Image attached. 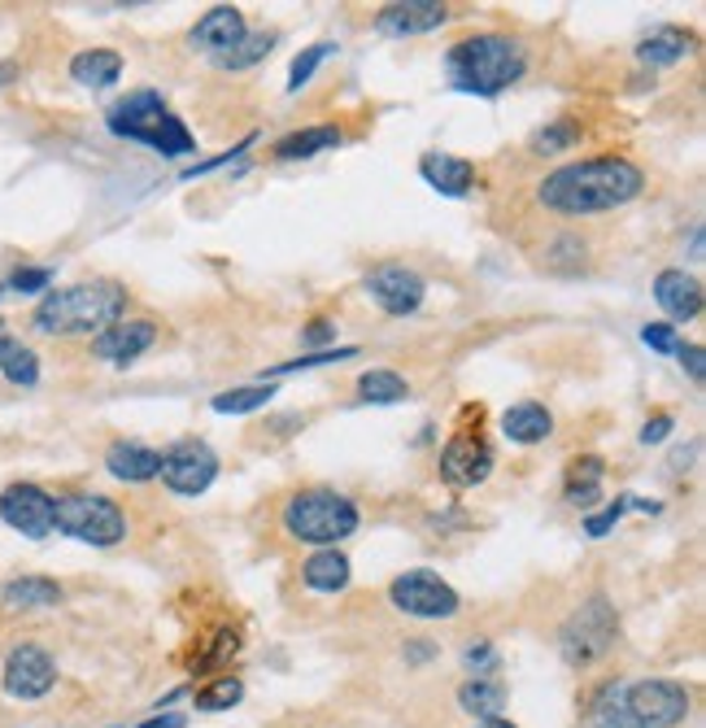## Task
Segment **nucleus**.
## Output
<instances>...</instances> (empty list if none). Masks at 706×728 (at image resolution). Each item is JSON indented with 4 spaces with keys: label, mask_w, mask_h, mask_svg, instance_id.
I'll list each match as a JSON object with an SVG mask.
<instances>
[{
    "label": "nucleus",
    "mask_w": 706,
    "mask_h": 728,
    "mask_svg": "<svg viewBox=\"0 0 706 728\" xmlns=\"http://www.w3.org/2000/svg\"><path fill=\"white\" fill-rule=\"evenodd\" d=\"M641 192H646V170L632 157H624V153L567 162V166L550 170L537 184V201L545 210H554V214H567V219H588V214L619 210V206L637 201Z\"/></svg>",
    "instance_id": "f257e3e1"
},
{
    "label": "nucleus",
    "mask_w": 706,
    "mask_h": 728,
    "mask_svg": "<svg viewBox=\"0 0 706 728\" xmlns=\"http://www.w3.org/2000/svg\"><path fill=\"white\" fill-rule=\"evenodd\" d=\"M690 716V690L681 681H610L588 707L593 728H676Z\"/></svg>",
    "instance_id": "f03ea898"
},
{
    "label": "nucleus",
    "mask_w": 706,
    "mask_h": 728,
    "mask_svg": "<svg viewBox=\"0 0 706 728\" xmlns=\"http://www.w3.org/2000/svg\"><path fill=\"white\" fill-rule=\"evenodd\" d=\"M122 315H126V288H118L114 279H84L44 293V301L31 315V328L44 337H101Z\"/></svg>",
    "instance_id": "7ed1b4c3"
},
{
    "label": "nucleus",
    "mask_w": 706,
    "mask_h": 728,
    "mask_svg": "<svg viewBox=\"0 0 706 728\" xmlns=\"http://www.w3.org/2000/svg\"><path fill=\"white\" fill-rule=\"evenodd\" d=\"M528 70V53L515 35H497V31H484V35H467L459 40L450 53H445V75L459 92L467 97H501L506 88H515Z\"/></svg>",
    "instance_id": "20e7f679"
},
{
    "label": "nucleus",
    "mask_w": 706,
    "mask_h": 728,
    "mask_svg": "<svg viewBox=\"0 0 706 728\" xmlns=\"http://www.w3.org/2000/svg\"><path fill=\"white\" fill-rule=\"evenodd\" d=\"M106 126H110L114 135H122V140L148 144V148L162 153V157H188V153H197L192 131L184 126L179 114L166 110L162 92H153V88H140V92L122 97L114 110L106 114Z\"/></svg>",
    "instance_id": "39448f33"
},
{
    "label": "nucleus",
    "mask_w": 706,
    "mask_h": 728,
    "mask_svg": "<svg viewBox=\"0 0 706 728\" xmlns=\"http://www.w3.org/2000/svg\"><path fill=\"white\" fill-rule=\"evenodd\" d=\"M357 506H353L345 493L337 488H301L284 501V532L301 545H315V550H328V545H341L345 537L357 532Z\"/></svg>",
    "instance_id": "423d86ee"
},
{
    "label": "nucleus",
    "mask_w": 706,
    "mask_h": 728,
    "mask_svg": "<svg viewBox=\"0 0 706 728\" xmlns=\"http://www.w3.org/2000/svg\"><path fill=\"white\" fill-rule=\"evenodd\" d=\"M619 641V615L610 607L606 594H593L581 607L567 615V624L559 628V650H563V663L567 668H593L602 663Z\"/></svg>",
    "instance_id": "0eeeda50"
},
{
    "label": "nucleus",
    "mask_w": 706,
    "mask_h": 728,
    "mask_svg": "<svg viewBox=\"0 0 706 728\" xmlns=\"http://www.w3.org/2000/svg\"><path fill=\"white\" fill-rule=\"evenodd\" d=\"M53 510H57V528L84 545L106 550L126 537V515L106 493H62V497H53Z\"/></svg>",
    "instance_id": "6e6552de"
},
{
    "label": "nucleus",
    "mask_w": 706,
    "mask_h": 728,
    "mask_svg": "<svg viewBox=\"0 0 706 728\" xmlns=\"http://www.w3.org/2000/svg\"><path fill=\"white\" fill-rule=\"evenodd\" d=\"M388 603L401 610V615H410V619H454L463 610L459 589L450 581H441L437 572H428V567H415V572L393 576Z\"/></svg>",
    "instance_id": "1a4fd4ad"
},
{
    "label": "nucleus",
    "mask_w": 706,
    "mask_h": 728,
    "mask_svg": "<svg viewBox=\"0 0 706 728\" xmlns=\"http://www.w3.org/2000/svg\"><path fill=\"white\" fill-rule=\"evenodd\" d=\"M437 472H441V481L450 488H475L488 481V472H493V445H488V437L479 432V415H475V423H463V428L445 441Z\"/></svg>",
    "instance_id": "9d476101"
},
{
    "label": "nucleus",
    "mask_w": 706,
    "mask_h": 728,
    "mask_svg": "<svg viewBox=\"0 0 706 728\" xmlns=\"http://www.w3.org/2000/svg\"><path fill=\"white\" fill-rule=\"evenodd\" d=\"M162 485L179 497H197L214 485L219 476V454L206 445V441H179L162 454Z\"/></svg>",
    "instance_id": "9b49d317"
},
{
    "label": "nucleus",
    "mask_w": 706,
    "mask_h": 728,
    "mask_svg": "<svg viewBox=\"0 0 706 728\" xmlns=\"http://www.w3.org/2000/svg\"><path fill=\"white\" fill-rule=\"evenodd\" d=\"M362 288H366V297H371L384 315H393V319L415 315V310L423 306V297H428L423 275L410 271V266H401V262H384V266H375V271L362 279Z\"/></svg>",
    "instance_id": "f8f14e48"
},
{
    "label": "nucleus",
    "mask_w": 706,
    "mask_h": 728,
    "mask_svg": "<svg viewBox=\"0 0 706 728\" xmlns=\"http://www.w3.org/2000/svg\"><path fill=\"white\" fill-rule=\"evenodd\" d=\"M0 685H4V694H9V698L35 703V698L53 694V685H57V663H53V654H48L44 646L22 641V646H13V650H9V659H4Z\"/></svg>",
    "instance_id": "ddd939ff"
},
{
    "label": "nucleus",
    "mask_w": 706,
    "mask_h": 728,
    "mask_svg": "<svg viewBox=\"0 0 706 728\" xmlns=\"http://www.w3.org/2000/svg\"><path fill=\"white\" fill-rule=\"evenodd\" d=\"M0 519H4L13 532L40 541V537H48V532L57 528L53 493L40 488V485H31V481H18V485H9L4 493H0Z\"/></svg>",
    "instance_id": "4468645a"
},
{
    "label": "nucleus",
    "mask_w": 706,
    "mask_h": 728,
    "mask_svg": "<svg viewBox=\"0 0 706 728\" xmlns=\"http://www.w3.org/2000/svg\"><path fill=\"white\" fill-rule=\"evenodd\" d=\"M445 22H450V4H441V0H397V4H384L375 13V31L393 35V40L428 35V31L445 26Z\"/></svg>",
    "instance_id": "2eb2a0df"
},
{
    "label": "nucleus",
    "mask_w": 706,
    "mask_h": 728,
    "mask_svg": "<svg viewBox=\"0 0 706 728\" xmlns=\"http://www.w3.org/2000/svg\"><path fill=\"white\" fill-rule=\"evenodd\" d=\"M153 341H157V323H153V319H118L101 337H92V354H97L101 363L126 366V363H135Z\"/></svg>",
    "instance_id": "dca6fc26"
},
{
    "label": "nucleus",
    "mask_w": 706,
    "mask_h": 728,
    "mask_svg": "<svg viewBox=\"0 0 706 728\" xmlns=\"http://www.w3.org/2000/svg\"><path fill=\"white\" fill-rule=\"evenodd\" d=\"M654 301L663 306V315L672 323H690L703 315V284L694 275H685L681 266H668L654 275Z\"/></svg>",
    "instance_id": "f3484780"
},
{
    "label": "nucleus",
    "mask_w": 706,
    "mask_h": 728,
    "mask_svg": "<svg viewBox=\"0 0 706 728\" xmlns=\"http://www.w3.org/2000/svg\"><path fill=\"white\" fill-rule=\"evenodd\" d=\"M244 35H249L244 13H240L235 4H214L206 18H197V26L188 31V44L201 48V53H214V57H219V53L235 48Z\"/></svg>",
    "instance_id": "a211bd4d"
},
{
    "label": "nucleus",
    "mask_w": 706,
    "mask_h": 728,
    "mask_svg": "<svg viewBox=\"0 0 706 728\" xmlns=\"http://www.w3.org/2000/svg\"><path fill=\"white\" fill-rule=\"evenodd\" d=\"M419 175L441 197H467L471 188H475V166H471L467 157H454V153H441V148L419 157Z\"/></svg>",
    "instance_id": "6ab92c4d"
},
{
    "label": "nucleus",
    "mask_w": 706,
    "mask_h": 728,
    "mask_svg": "<svg viewBox=\"0 0 706 728\" xmlns=\"http://www.w3.org/2000/svg\"><path fill=\"white\" fill-rule=\"evenodd\" d=\"M106 472L114 481H122V485H144V481H153L162 472V454L140 445V441H114L106 450Z\"/></svg>",
    "instance_id": "aec40b11"
},
{
    "label": "nucleus",
    "mask_w": 706,
    "mask_h": 728,
    "mask_svg": "<svg viewBox=\"0 0 706 728\" xmlns=\"http://www.w3.org/2000/svg\"><path fill=\"white\" fill-rule=\"evenodd\" d=\"M301 581H306L315 594H345L353 581V567L337 545H328V550H315V554L301 563Z\"/></svg>",
    "instance_id": "412c9836"
},
{
    "label": "nucleus",
    "mask_w": 706,
    "mask_h": 728,
    "mask_svg": "<svg viewBox=\"0 0 706 728\" xmlns=\"http://www.w3.org/2000/svg\"><path fill=\"white\" fill-rule=\"evenodd\" d=\"M554 432V415L541 401H519L501 415V437L515 445H541Z\"/></svg>",
    "instance_id": "4be33fe9"
},
{
    "label": "nucleus",
    "mask_w": 706,
    "mask_h": 728,
    "mask_svg": "<svg viewBox=\"0 0 706 728\" xmlns=\"http://www.w3.org/2000/svg\"><path fill=\"white\" fill-rule=\"evenodd\" d=\"M345 144V131L332 126V122H319V126H306V131H293L275 144V157L279 162H306L315 153H328V148H341Z\"/></svg>",
    "instance_id": "5701e85b"
},
{
    "label": "nucleus",
    "mask_w": 706,
    "mask_h": 728,
    "mask_svg": "<svg viewBox=\"0 0 706 728\" xmlns=\"http://www.w3.org/2000/svg\"><path fill=\"white\" fill-rule=\"evenodd\" d=\"M70 79L79 88H110L122 79V57L114 48H84L70 57Z\"/></svg>",
    "instance_id": "b1692460"
},
{
    "label": "nucleus",
    "mask_w": 706,
    "mask_h": 728,
    "mask_svg": "<svg viewBox=\"0 0 706 728\" xmlns=\"http://www.w3.org/2000/svg\"><path fill=\"white\" fill-rule=\"evenodd\" d=\"M62 598H66L62 585L48 581V576H18V581H9L0 589V603L9 610H44V607H57Z\"/></svg>",
    "instance_id": "393cba45"
},
{
    "label": "nucleus",
    "mask_w": 706,
    "mask_h": 728,
    "mask_svg": "<svg viewBox=\"0 0 706 728\" xmlns=\"http://www.w3.org/2000/svg\"><path fill=\"white\" fill-rule=\"evenodd\" d=\"M690 53H694V35L681 31V26H663V31H654L650 40L637 44V57H641L646 66H654V70L676 66V62H685Z\"/></svg>",
    "instance_id": "a878e982"
},
{
    "label": "nucleus",
    "mask_w": 706,
    "mask_h": 728,
    "mask_svg": "<svg viewBox=\"0 0 706 728\" xmlns=\"http://www.w3.org/2000/svg\"><path fill=\"white\" fill-rule=\"evenodd\" d=\"M602 476H606V463L597 454H581L567 463V476H563V497L572 506H593L602 497Z\"/></svg>",
    "instance_id": "bb28decb"
},
{
    "label": "nucleus",
    "mask_w": 706,
    "mask_h": 728,
    "mask_svg": "<svg viewBox=\"0 0 706 728\" xmlns=\"http://www.w3.org/2000/svg\"><path fill=\"white\" fill-rule=\"evenodd\" d=\"M459 707L475 720H493L506 707V685L497 676H471L467 685H459Z\"/></svg>",
    "instance_id": "cd10ccee"
},
{
    "label": "nucleus",
    "mask_w": 706,
    "mask_h": 728,
    "mask_svg": "<svg viewBox=\"0 0 706 728\" xmlns=\"http://www.w3.org/2000/svg\"><path fill=\"white\" fill-rule=\"evenodd\" d=\"M357 397L371 401V406H393V401H406L410 397V384L397 371H388V366H371L357 379Z\"/></svg>",
    "instance_id": "c85d7f7f"
},
{
    "label": "nucleus",
    "mask_w": 706,
    "mask_h": 728,
    "mask_svg": "<svg viewBox=\"0 0 706 728\" xmlns=\"http://www.w3.org/2000/svg\"><path fill=\"white\" fill-rule=\"evenodd\" d=\"M279 44V35L275 31H257V35H244L235 48H228V53H219L214 57V66L219 70H249V66H257L262 57H271V48Z\"/></svg>",
    "instance_id": "c756f323"
},
{
    "label": "nucleus",
    "mask_w": 706,
    "mask_h": 728,
    "mask_svg": "<svg viewBox=\"0 0 706 728\" xmlns=\"http://www.w3.org/2000/svg\"><path fill=\"white\" fill-rule=\"evenodd\" d=\"M275 401V384H240V388H228V393H219L214 397V410L219 415H253V410H262V406H271Z\"/></svg>",
    "instance_id": "7c9ffc66"
},
{
    "label": "nucleus",
    "mask_w": 706,
    "mask_h": 728,
    "mask_svg": "<svg viewBox=\"0 0 706 728\" xmlns=\"http://www.w3.org/2000/svg\"><path fill=\"white\" fill-rule=\"evenodd\" d=\"M244 698V681L240 676H214L210 685H201V690H192V707L197 712H232L235 703Z\"/></svg>",
    "instance_id": "2f4dec72"
},
{
    "label": "nucleus",
    "mask_w": 706,
    "mask_h": 728,
    "mask_svg": "<svg viewBox=\"0 0 706 728\" xmlns=\"http://www.w3.org/2000/svg\"><path fill=\"white\" fill-rule=\"evenodd\" d=\"M332 53H337V44H332V40H319V44L301 48V53L293 57V70H288V92H301V88L315 79V70H319Z\"/></svg>",
    "instance_id": "473e14b6"
},
{
    "label": "nucleus",
    "mask_w": 706,
    "mask_h": 728,
    "mask_svg": "<svg viewBox=\"0 0 706 728\" xmlns=\"http://www.w3.org/2000/svg\"><path fill=\"white\" fill-rule=\"evenodd\" d=\"M0 371H4V379L18 384V388H35V384H40V359H35V350H26V345H9V354L0 359Z\"/></svg>",
    "instance_id": "72a5a7b5"
},
{
    "label": "nucleus",
    "mask_w": 706,
    "mask_h": 728,
    "mask_svg": "<svg viewBox=\"0 0 706 728\" xmlns=\"http://www.w3.org/2000/svg\"><path fill=\"white\" fill-rule=\"evenodd\" d=\"M576 140H581V131H576V122L572 119H559L550 122V126H541L537 135H532V153L537 157H550V153H563V148H576Z\"/></svg>",
    "instance_id": "f704fd0d"
},
{
    "label": "nucleus",
    "mask_w": 706,
    "mask_h": 728,
    "mask_svg": "<svg viewBox=\"0 0 706 728\" xmlns=\"http://www.w3.org/2000/svg\"><path fill=\"white\" fill-rule=\"evenodd\" d=\"M350 359H357V350H353V345H341V350H319V354H301V359H288V363L271 366L266 375H271V379H279V375H297V371H310V366L350 363ZM266 375H262V379H266Z\"/></svg>",
    "instance_id": "c9c22d12"
},
{
    "label": "nucleus",
    "mask_w": 706,
    "mask_h": 728,
    "mask_svg": "<svg viewBox=\"0 0 706 728\" xmlns=\"http://www.w3.org/2000/svg\"><path fill=\"white\" fill-rule=\"evenodd\" d=\"M628 506H632V493H624V497H615V501H610L606 510H597V515H588V519H585V532H588V537H593V541H597V537H606V532H610V528H615V523L624 519V510H628Z\"/></svg>",
    "instance_id": "e433bc0d"
},
{
    "label": "nucleus",
    "mask_w": 706,
    "mask_h": 728,
    "mask_svg": "<svg viewBox=\"0 0 706 728\" xmlns=\"http://www.w3.org/2000/svg\"><path fill=\"white\" fill-rule=\"evenodd\" d=\"M48 284H53V271L48 266H22V271L9 275L4 288H13V293H44Z\"/></svg>",
    "instance_id": "4c0bfd02"
},
{
    "label": "nucleus",
    "mask_w": 706,
    "mask_h": 728,
    "mask_svg": "<svg viewBox=\"0 0 706 728\" xmlns=\"http://www.w3.org/2000/svg\"><path fill=\"white\" fill-rule=\"evenodd\" d=\"M641 341H646L650 350H659V354H676V350H681V337H676L672 323H646V328H641Z\"/></svg>",
    "instance_id": "58836bf2"
},
{
    "label": "nucleus",
    "mask_w": 706,
    "mask_h": 728,
    "mask_svg": "<svg viewBox=\"0 0 706 728\" xmlns=\"http://www.w3.org/2000/svg\"><path fill=\"white\" fill-rule=\"evenodd\" d=\"M463 663H467L471 676H493V672H497V650H493L488 641H475V646H467Z\"/></svg>",
    "instance_id": "ea45409f"
},
{
    "label": "nucleus",
    "mask_w": 706,
    "mask_h": 728,
    "mask_svg": "<svg viewBox=\"0 0 706 728\" xmlns=\"http://www.w3.org/2000/svg\"><path fill=\"white\" fill-rule=\"evenodd\" d=\"M332 341H337V323H332V319H315V323L301 332V345H306L310 354H319V350L332 345Z\"/></svg>",
    "instance_id": "a19ab883"
},
{
    "label": "nucleus",
    "mask_w": 706,
    "mask_h": 728,
    "mask_svg": "<svg viewBox=\"0 0 706 728\" xmlns=\"http://www.w3.org/2000/svg\"><path fill=\"white\" fill-rule=\"evenodd\" d=\"M253 140H257V135H244V140H240V144H235V148H232V153H219V157H210V162H201V166H192V170H184V184H192V179H201V175H210V170H219V166H228V162H232V157H240V153H244V148H249Z\"/></svg>",
    "instance_id": "79ce46f5"
},
{
    "label": "nucleus",
    "mask_w": 706,
    "mask_h": 728,
    "mask_svg": "<svg viewBox=\"0 0 706 728\" xmlns=\"http://www.w3.org/2000/svg\"><path fill=\"white\" fill-rule=\"evenodd\" d=\"M676 359H681V366H685V371L694 375V384H703V379H706V354H703V345H685V341H681Z\"/></svg>",
    "instance_id": "37998d69"
},
{
    "label": "nucleus",
    "mask_w": 706,
    "mask_h": 728,
    "mask_svg": "<svg viewBox=\"0 0 706 728\" xmlns=\"http://www.w3.org/2000/svg\"><path fill=\"white\" fill-rule=\"evenodd\" d=\"M672 437V415H650L646 419V428H641V445H659V441H668Z\"/></svg>",
    "instance_id": "c03bdc74"
},
{
    "label": "nucleus",
    "mask_w": 706,
    "mask_h": 728,
    "mask_svg": "<svg viewBox=\"0 0 706 728\" xmlns=\"http://www.w3.org/2000/svg\"><path fill=\"white\" fill-rule=\"evenodd\" d=\"M135 728H188V720H184L179 712H157L153 720H144V725H135Z\"/></svg>",
    "instance_id": "a18cd8bd"
},
{
    "label": "nucleus",
    "mask_w": 706,
    "mask_h": 728,
    "mask_svg": "<svg viewBox=\"0 0 706 728\" xmlns=\"http://www.w3.org/2000/svg\"><path fill=\"white\" fill-rule=\"evenodd\" d=\"M432 654H437V650H432L428 641H410V646H406V663H410V668H419V663H428Z\"/></svg>",
    "instance_id": "49530a36"
},
{
    "label": "nucleus",
    "mask_w": 706,
    "mask_h": 728,
    "mask_svg": "<svg viewBox=\"0 0 706 728\" xmlns=\"http://www.w3.org/2000/svg\"><path fill=\"white\" fill-rule=\"evenodd\" d=\"M18 79V62H0V88H9Z\"/></svg>",
    "instance_id": "de8ad7c7"
},
{
    "label": "nucleus",
    "mask_w": 706,
    "mask_h": 728,
    "mask_svg": "<svg viewBox=\"0 0 706 728\" xmlns=\"http://www.w3.org/2000/svg\"><path fill=\"white\" fill-rule=\"evenodd\" d=\"M9 345H13V337H9V328H4V323H0V359H4V354H9Z\"/></svg>",
    "instance_id": "09e8293b"
},
{
    "label": "nucleus",
    "mask_w": 706,
    "mask_h": 728,
    "mask_svg": "<svg viewBox=\"0 0 706 728\" xmlns=\"http://www.w3.org/2000/svg\"><path fill=\"white\" fill-rule=\"evenodd\" d=\"M479 728H519V725H510V720H501V716H493V720H479Z\"/></svg>",
    "instance_id": "8fccbe9b"
},
{
    "label": "nucleus",
    "mask_w": 706,
    "mask_h": 728,
    "mask_svg": "<svg viewBox=\"0 0 706 728\" xmlns=\"http://www.w3.org/2000/svg\"><path fill=\"white\" fill-rule=\"evenodd\" d=\"M0 293H4V288H0Z\"/></svg>",
    "instance_id": "3c124183"
}]
</instances>
